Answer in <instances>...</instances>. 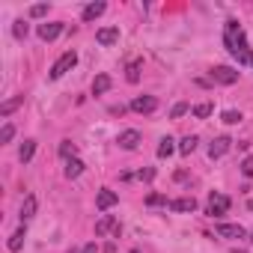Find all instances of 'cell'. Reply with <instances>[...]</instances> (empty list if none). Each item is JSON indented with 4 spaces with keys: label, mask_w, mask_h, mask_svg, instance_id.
<instances>
[{
    "label": "cell",
    "mask_w": 253,
    "mask_h": 253,
    "mask_svg": "<svg viewBox=\"0 0 253 253\" xmlns=\"http://www.w3.org/2000/svg\"><path fill=\"white\" fill-rule=\"evenodd\" d=\"M223 45H226V51L238 60V66L250 63L247 39H244V30H241V24H238V21H226V24H223Z\"/></svg>",
    "instance_id": "1"
},
{
    "label": "cell",
    "mask_w": 253,
    "mask_h": 253,
    "mask_svg": "<svg viewBox=\"0 0 253 253\" xmlns=\"http://www.w3.org/2000/svg\"><path fill=\"white\" fill-rule=\"evenodd\" d=\"M229 206H232V203H229V197H226V194H217V191H211V194H209L206 214H209V217H220V214H226V211H229Z\"/></svg>",
    "instance_id": "2"
},
{
    "label": "cell",
    "mask_w": 253,
    "mask_h": 253,
    "mask_svg": "<svg viewBox=\"0 0 253 253\" xmlns=\"http://www.w3.org/2000/svg\"><path fill=\"white\" fill-rule=\"evenodd\" d=\"M119 232H122V226H119V220H116L113 214H101V217L95 220V235H98V238H104V235H116V238H119Z\"/></svg>",
    "instance_id": "3"
},
{
    "label": "cell",
    "mask_w": 253,
    "mask_h": 253,
    "mask_svg": "<svg viewBox=\"0 0 253 253\" xmlns=\"http://www.w3.org/2000/svg\"><path fill=\"white\" fill-rule=\"evenodd\" d=\"M75 63H78V54H75V51H66V54L51 66V78H54V81H60L69 69H75Z\"/></svg>",
    "instance_id": "4"
},
{
    "label": "cell",
    "mask_w": 253,
    "mask_h": 253,
    "mask_svg": "<svg viewBox=\"0 0 253 253\" xmlns=\"http://www.w3.org/2000/svg\"><path fill=\"white\" fill-rule=\"evenodd\" d=\"M209 75H211V81H214V84H223V86H229V84H235V81H238V72H235V69H229V66H214Z\"/></svg>",
    "instance_id": "5"
},
{
    "label": "cell",
    "mask_w": 253,
    "mask_h": 253,
    "mask_svg": "<svg viewBox=\"0 0 253 253\" xmlns=\"http://www.w3.org/2000/svg\"><path fill=\"white\" fill-rule=\"evenodd\" d=\"M158 107V98L155 95H137L134 101H131V110L134 113H152Z\"/></svg>",
    "instance_id": "6"
},
{
    "label": "cell",
    "mask_w": 253,
    "mask_h": 253,
    "mask_svg": "<svg viewBox=\"0 0 253 253\" xmlns=\"http://www.w3.org/2000/svg\"><path fill=\"white\" fill-rule=\"evenodd\" d=\"M116 203H119V194H116V191H110V188H101V191H98V197H95V206H98L101 211L113 209Z\"/></svg>",
    "instance_id": "7"
},
{
    "label": "cell",
    "mask_w": 253,
    "mask_h": 253,
    "mask_svg": "<svg viewBox=\"0 0 253 253\" xmlns=\"http://www.w3.org/2000/svg\"><path fill=\"white\" fill-rule=\"evenodd\" d=\"M60 33H63V24H60V21H51V24L45 21V24H39V39H42V42H54Z\"/></svg>",
    "instance_id": "8"
},
{
    "label": "cell",
    "mask_w": 253,
    "mask_h": 253,
    "mask_svg": "<svg viewBox=\"0 0 253 253\" xmlns=\"http://www.w3.org/2000/svg\"><path fill=\"white\" fill-rule=\"evenodd\" d=\"M229 146H232L229 137H214V140L209 143V158H223V155L229 152Z\"/></svg>",
    "instance_id": "9"
},
{
    "label": "cell",
    "mask_w": 253,
    "mask_h": 253,
    "mask_svg": "<svg viewBox=\"0 0 253 253\" xmlns=\"http://www.w3.org/2000/svg\"><path fill=\"white\" fill-rule=\"evenodd\" d=\"M116 143H119L122 149H128V152H131V149H137V146H140V131H134V128H128V131H122Z\"/></svg>",
    "instance_id": "10"
},
{
    "label": "cell",
    "mask_w": 253,
    "mask_h": 253,
    "mask_svg": "<svg viewBox=\"0 0 253 253\" xmlns=\"http://www.w3.org/2000/svg\"><path fill=\"white\" fill-rule=\"evenodd\" d=\"M217 235L220 238H244V226L241 223H217Z\"/></svg>",
    "instance_id": "11"
},
{
    "label": "cell",
    "mask_w": 253,
    "mask_h": 253,
    "mask_svg": "<svg viewBox=\"0 0 253 253\" xmlns=\"http://www.w3.org/2000/svg\"><path fill=\"white\" fill-rule=\"evenodd\" d=\"M95 42H98V45H113V42H119V27H101V30L95 33Z\"/></svg>",
    "instance_id": "12"
},
{
    "label": "cell",
    "mask_w": 253,
    "mask_h": 253,
    "mask_svg": "<svg viewBox=\"0 0 253 253\" xmlns=\"http://www.w3.org/2000/svg\"><path fill=\"white\" fill-rule=\"evenodd\" d=\"M170 209L173 211H194L197 209V200L194 197H179V200H170Z\"/></svg>",
    "instance_id": "13"
},
{
    "label": "cell",
    "mask_w": 253,
    "mask_h": 253,
    "mask_svg": "<svg viewBox=\"0 0 253 253\" xmlns=\"http://www.w3.org/2000/svg\"><path fill=\"white\" fill-rule=\"evenodd\" d=\"M104 9H107V3H89V6H84V21H95L98 15H104Z\"/></svg>",
    "instance_id": "14"
},
{
    "label": "cell",
    "mask_w": 253,
    "mask_h": 253,
    "mask_svg": "<svg viewBox=\"0 0 253 253\" xmlns=\"http://www.w3.org/2000/svg\"><path fill=\"white\" fill-rule=\"evenodd\" d=\"M33 214H36V197L27 194V197H24V206H21V223H27Z\"/></svg>",
    "instance_id": "15"
},
{
    "label": "cell",
    "mask_w": 253,
    "mask_h": 253,
    "mask_svg": "<svg viewBox=\"0 0 253 253\" xmlns=\"http://www.w3.org/2000/svg\"><path fill=\"white\" fill-rule=\"evenodd\" d=\"M110 84H113L110 75H98V78L92 81V95H104V92L110 89Z\"/></svg>",
    "instance_id": "16"
},
{
    "label": "cell",
    "mask_w": 253,
    "mask_h": 253,
    "mask_svg": "<svg viewBox=\"0 0 253 253\" xmlns=\"http://www.w3.org/2000/svg\"><path fill=\"white\" fill-rule=\"evenodd\" d=\"M81 173H84V161H81V158L66 161V179H78Z\"/></svg>",
    "instance_id": "17"
},
{
    "label": "cell",
    "mask_w": 253,
    "mask_h": 253,
    "mask_svg": "<svg viewBox=\"0 0 253 253\" xmlns=\"http://www.w3.org/2000/svg\"><path fill=\"white\" fill-rule=\"evenodd\" d=\"M24 238H27V229H24V223H21V229H15L12 238H9V250H12V253L21 250V247H24Z\"/></svg>",
    "instance_id": "18"
},
{
    "label": "cell",
    "mask_w": 253,
    "mask_h": 253,
    "mask_svg": "<svg viewBox=\"0 0 253 253\" xmlns=\"http://www.w3.org/2000/svg\"><path fill=\"white\" fill-rule=\"evenodd\" d=\"M33 152H36V140H24V143H21V149H18L21 164H27V161L33 158Z\"/></svg>",
    "instance_id": "19"
},
{
    "label": "cell",
    "mask_w": 253,
    "mask_h": 253,
    "mask_svg": "<svg viewBox=\"0 0 253 253\" xmlns=\"http://www.w3.org/2000/svg\"><path fill=\"white\" fill-rule=\"evenodd\" d=\"M140 66H143L140 60H131V63H128V69H125V78H128V84H137V81H140Z\"/></svg>",
    "instance_id": "20"
},
{
    "label": "cell",
    "mask_w": 253,
    "mask_h": 253,
    "mask_svg": "<svg viewBox=\"0 0 253 253\" xmlns=\"http://www.w3.org/2000/svg\"><path fill=\"white\" fill-rule=\"evenodd\" d=\"M21 104H24V95H18V98H9L3 107H0V116H9V113H12V110H18Z\"/></svg>",
    "instance_id": "21"
},
{
    "label": "cell",
    "mask_w": 253,
    "mask_h": 253,
    "mask_svg": "<svg viewBox=\"0 0 253 253\" xmlns=\"http://www.w3.org/2000/svg\"><path fill=\"white\" fill-rule=\"evenodd\" d=\"M194 149H197V137H194V134L182 137V143H179V152H182V155H191Z\"/></svg>",
    "instance_id": "22"
},
{
    "label": "cell",
    "mask_w": 253,
    "mask_h": 253,
    "mask_svg": "<svg viewBox=\"0 0 253 253\" xmlns=\"http://www.w3.org/2000/svg\"><path fill=\"white\" fill-rule=\"evenodd\" d=\"M75 152H78V146H75L72 140H63V143H60V155H63L66 161H72V158H75Z\"/></svg>",
    "instance_id": "23"
},
{
    "label": "cell",
    "mask_w": 253,
    "mask_h": 253,
    "mask_svg": "<svg viewBox=\"0 0 253 253\" xmlns=\"http://www.w3.org/2000/svg\"><path fill=\"white\" fill-rule=\"evenodd\" d=\"M173 155V140L170 137H161V143H158V158H170Z\"/></svg>",
    "instance_id": "24"
},
{
    "label": "cell",
    "mask_w": 253,
    "mask_h": 253,
    "mask_svg": "<svg viewBox=\"0 0 253 253\" xmlns=\"http://www.w3.org/2000/svg\"><path fill=\"white\" fill-rule=\"evenodd\" d=\"M211 110H214V107H211V101H203V104H197V107H194V116H197V119H206V116H211Z\"/></svg>",
    "instance_id": "25"
},
{
    "label": "cell",
    "mask_w": 253,
    "mask_h": 253,
    "mask_svg": "<svg viewBox=\"0 0 253 253\" xmlns=\"http://www.w3.org/2000/svg\"><path fill=\"white\" fill-rule=\"evenodd\" d=\"M12 134H15V128H12L9 122H6L3 128H0V143H9V140H12Z\"/></svg>",
    "instance_id": "26"
},
{
    "label": "cell",
    "mask_w": 253,
    "mask_h": 253,
    "mask_svg": "<svg viewBox=\"0 0 253 253\" xmlns=\"http://www.w3.org/2000/svg\"><path fill=\"white\" fill-rule=\"evenodd\" d=\"M223 122L226 125H235V122H241V113L238 110H223Z\"/></svg>",
    "instance_id": "27"
},
{
    "label": "cell",
    "mask_w": 253,
    "mask_h": 253,
    "mask_svg": "<svg viewBox=\"0 0 253 253\" xmlns=\"http://www.w3.org/2000/svg\"><path fill=\"white\" fill-rule=\"evenodd\" d=\"M146 206H170V203H167V197H161V194H149V197H146Z\"/></svg>",
    "instance_id": "28"
},
{
    "label": "cell",
    "mask_w": 253,
    "mask_h": 253,
    "mask_svg": "<svg viewBox=\"0 0 253 253\" xmlns=\"http://www.w3.org/2000/svg\"><path fill=\"white\" fill-rule=\"evenodd\" d=\"M12 33H15V39H27V24H24V21H15Z\"/></svg>",
    "instance_id": "29"
},
{
    "label": "cell",
    "mask_w": 253,
    "mask_h": 253,
    "mask_svg": "<svg viewBox=\"0 0 253 253\" xmlns=\"http://www.w3.org/2000/svg\"><path fill=\"white\" fill-rule=\"evenodd\" d=\"M185 113H188V104H185V101H179V104L170 110V116H173V119H179V116H185Z\"/></svg>",
    "instance_id": "30"
},
{
    "label": "cell",
    "mask_w": 253,
    "mask_h": 253,
    "mask_svg": "<svg viewBox=\"0 0 253 253\" xmlns=\"http://www.w3.org/2000/svg\"><path fill=\"white\" fill-rule=\"evenodd\" d=\"M241 173H244L247 179H253V158H244V161H241Z\"/></svg>",
    "instance_id": "31"
},
{
    "label": "cell",
    "mask_w": 253,
    "mask_h": 253,
    "mask_svg": "<svg viewBox=\"0 0 253 253\" xmlns=\"http://www.w3.org/2000/svg\"><path fill=\"white\" fill-rule=\"evenodd\" d=\"M45 12H48V6H45V3H39V6H30V15H33V18H42Z\"/></svg>",
    "instance_id": "32"
},
{
    "label": "cell",
    "mask_w": 253,
    "mask_h": 253,
    "mask_svg": "<svg viewBox=\"0 0 253 253\" xmlns=\"http://www.w3.org/2000/svg\"><path fill=\"white\" fill-rule=\"evenodd\" d=\"M152 176H155V170H140L137 173V179H143V182H152Z\"/></svg>",
    "instance_id": "33"
},
{
    "label": "cell",
    "mask_w": 253,
    "mask_h": 253,
    "mask_svg": "<svg viewBox=\"0 0 253 253\" xmlns=\"http://www.w3.org/2000/svg\"><path fill=\"white\" fill-rule=\"evenodd\" d=\"M81 253H98V247H95V241H89V244H84V250Z\"/></svg>",
    "instance_id": "34"
},
{
    "label": "cell",
    "mask_w": 253,
    "mask_h": 253,
    "mask_svg": "<svg viewBox=\"0 0 253 253\" xmlns=\"http://www.w3.org/2000/svg\"><path fill=\"white\" fill-rule=\"evenodd\" d=\"M247 209H250V211H253V200H247Z\"/></svg>",
    "instance_id": "35"
},
{
    "label": "cell",
    "mask_w": 253,
    "mask_h": 253,
    "mask_svg": "<svg viewBox=\"0 0 253 253\" xmlns=\"http://www.w3.org/2000/svg\"><path fill=\"white\" fill-rule=\"evenodd\" d=\"M250 66H253V54H250Z\"/></svg>",
    "instance_id": "36"
},
{
    "label": "cell",
    "mask_w": 253,
    "mask_h": 253,
    "mask_svg": "<svg viewBox=\"0 0 253 253\" xmlns=\"http://www.w3.org/2000/svg\"><path fill=\"white\" fill-rule=\"evenodd\" d=\"M131 253H137V250H131Z\"/></svg>",
    "instance_id": "37"
},
{
    "label": "cell",
    "mask_w": 253,
    "mask_h": 253,
    "mask_svg": "<svg viewBox=\"0 0 253 253\" xmlns=\"http://www.w3.org/2000/svg\"><path fill=\"white\" fill-rule=\"evenodd\" d=\"M250 241H253V238H250Z\"/></svg>",
    "instance_id": "38"
}]
</instances>
